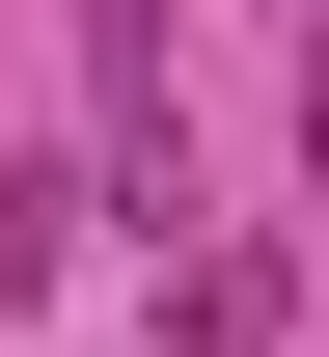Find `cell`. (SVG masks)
<instances>
[{
    "label": "cell",
    "instance_id": "1",
    "mask_svg": "<svg viewBox=\"0 0 329 357\" xmlns=\"http://www.w3.org/2000/svg\"><path fill=\"white\" fill-rule=\"evenodd\" d=\"M302 137H329V83H302Z\"/></svg>",
    "mask_w": 329,
    "mask_h": 357
}]
</instances>
